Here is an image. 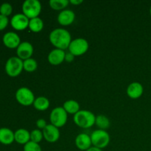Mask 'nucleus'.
<instances>
[{
  "instance_id": "27",
  "label": "nucleus",
  "mask_w": 151,
  "mask_h": 151,
  "mask_svg": "<svg viewBox=\"0 0 151 151\" xmlns=\"http://www.w3.org/2000/svg\"><path fill=\"white\" fill-rule=\"evenodd\" d=\"M24 151H42L39 144L29 141L24 145Z\"/></svg>"
},
{
  "instance_id": "16",
  "label": "nucleus",
  "mask_w": 151,
  "mask_h": 151,
  "mask_svg": "<svg viewBox=\"0 0 151 151\" xmlns=\"http://www.w3.org/2000/svg\"><path fill=\"white\" fill-rule=\"evenodd\" d=\"M144 88L142 85L139 82H133L128 86L127 94L131 99H138L142 95Z\"/></svg>"
},
{
  "instance_id": "22",
  "label": "nucleus",
  "mask_w": 151,
  "mask_h": 151,
  "mask_svg": "<svg viewBox=\"0 0 151 151\" xmlns=\"http://www.w3.org/2000/svg\"><path fill=\"white\" fill-rule=\"evenodd\" d=\"M95 124L100 130H104V131L108 129L111 125V122L109 118L103 114L96 116Z\"/></svg>"
},
{
  "instance_id": "28",
  "label": "nucleus",
  "mask_w": 151,
  "mask_h": 151,
  "mask_svg": "<svg viewBox=\"0 0 151 151\" xmlns=\"http://www.w3.org/2000/svg\"><path fill=\"white\" fill-rule=\"evenodd\" d=\"M8 18L3 15L0 14V30L4 29L8 24Z\"/></svg>"
},
{
  "instance_id": "1",
  "label": "nucleus",
  "mask_w": 151,
  "mask_h": 151,
  "mask_svg": "<svg viewBox=\"0 0 151 151\" xmlns=\"http://www.w3.org/2000/svg\"><path fill=\"white\" fill-rule=\"evenodd\" d=\"M50 43L55 49L65 50L69 48L72 41L70 32L63 28H56L53 29L49 36Z\"/></svg>"
},
{
  "instance_id": "21",
  "label": "nucleus",
  "mask_w": 151,
  "mask_h": 151,
  "mask_svg": "<svg viewBox=\"0 0 151 151\" xmlns=\"http://www.w3.org/2000/svg\"><path fill=\"white\" fill-rule=\"evenodd\" d=\"M32 32H39L44 28V22L42 19L39 17L34 18V19H29V27Z\"/></svg>"
},
{
  "instance_id": "6",
  "label": "nucleus",
  "mask_w": 151,
  "mask_h": 151,
  "mask_svg": "<svg viewBox=\"0 0 151 151\" xmlns=\"http://www.w3.org/2000/svg\"><path fill=\"white\" fill-rule=\"evenodd\" d=\"M23 69V60L18 57L10 58L5 63L6 73L13 78L20 75Z\"/></svg>"
},
{
  "instance_id": "24",
  "label": "nucleus",
  "mask_w": 151,
  "mask_h": 151,
  "mask_svg": "<svg viewBox=\"0 0 151 151\" xmlns=\"http://www.w3.org/2000/svg\"><path fill=\"white\" fill-rule=\"evenodd\" d=\"M23 67L26 72H33L38 68V63L35 59L30 58L23 60Z\"/></svg>"
},
{
  "instance_id": "5",
  "label": "nucleus",
  "mask_w": 151,
  "mask_h": 151,
  "mask_svg": "<svg viewBox=\"0 0 151 151\" xmlns=\"http://www.w3.org/2000/svg\"><path fill=\"white\" fill-rule=\"evenodd\" d=\"M67 119L68 114L63 107L55 108L50 115V120L51 124L58 128L66 125Z\"/></svg>"
},
{
  "instance_id": "12",
  "label": "nucleus",
  "mask_w": 151,
  "mask_h": 151,
  "mask_svg": "<svg viewBox=\"0 0 151 151\" xmlns=\"http://www.w3.org/2000/svg\"><path fill=\"white\" fill-rule=\"evenodd\" d=\"M2 41L4 45L10 49H15L21 44L20 37L14 32H7L3 35Z\"/></svg>"
},
{
  "instance_id": "25",
  "label": "nucleus",
  "mask_w": 151,
  "mask_h": 151,
  "mask_svg": "<svg viewBox=\"0 0 151 151\" xmlns=\"http://www.w3.org/2000/svg\"><path fill=\"white\" fill-rule=\"evenodd\" d=\"M44 138L43 132L39 129L32 130L30 132V141L39 144Z\"/></svg>"
},
{
  "instance_id": "2",
  "label": "nucleus",
  "mask_w": 151,
  "mask_h": 151,
  "mask_svg": "<svg viewBox=\"0 0 151 151\" xmlns=\"http://www.w3.org/2000/svg\"><path fill=\"white\" fill-rule=\"evenodd\" d=\"M96 116L88 110H80L74 115V122L80 128H89L95 124Z\"/></svg>"
},
{
  "instance_id": "20",
  "label": "nucleus",
  "mask_w": 151,
  "mask_h": 151,
  "mask_svg": "<svg viewBox=\"0 0 151 151\" xmlns=\"http://www.w3.org/2000/svg\"><path fill=\"white\" fill-rule=\"evenodd\" d=\"M33 106L36 110L38 111H45L47 109H49L50 107V100H48V98L45 97H38L37 98H35V101L33 103Z\"/></svg>"
},
{
  "instance_id": "17",
  "label": "nucleus",
  "mask_w": 151,
  "mask_h": 151,
  "mask_svg": "<svg viewBox=\"0 0 151 151\" xmlns=\"http://www.w3.org/2000/svg\"><path fill=\"white\" fill-rule=\"evenodd\" d=\"M15 141L20 145H26L30 141V133L24 128H19L14 133Z\"/></svg>"
},
{
  "instance_id": "11",
  "label": "nucleus",
  "mask_w": 151,
  "mask_h": 151,
  "mask_svg": "<svg viewBox=\"0 0 151 151\" xmlns=\"http://www.w3.org/2000/svg\"><path fill=\"white\" fill-rule=\"evenodd\" d=\"M44 138L50 143L56 142L60 138V131L58 128L52 124H49L42 131Z\"/></svg>"
},
{
  "instance_id": "18",
  "label": "nucleus",
  "mask_w": 151,
  "mask_h": 151,
  "mask_svg": "<svg viewBox=\"0 0 151 151\" xmlns=\"http://www.w3.org/2000/svg\"><path fill=\"white\" fill-rule=\"evenodd\" d=\"M15 141L14 133L7 128H0V142L4 145H10Z\"/></svg>"
},
{
  "instance_id": "19",
  "label": "nucleus",
  "mask_w": 151,
  "mask_h": 151,
  "mask_svg": "<svg viewBox=\"0 0 151 151\" xmlns=\"http://www.w3.org/2000/svg\"><path fill=\"white\" fill-rule=\"evenodd\" d=\"M63 108L67 114H74L78 113L80 111V105L76 100H66L63 105Z\"/></svg>"
},
{
  "instance_id": "14",
  "label": "nucleus",
  "mask_w": 151,
  "mask_h": 151,
  "mask_svg": "<svg viewBox=\"0 0 151 151\" xmlns=\"http://www.w3.org/2000/svg\"><path fill=\"white\" fill-rule=\"evenodd\" d=\"M65 55H66V52L64 50L54 49L48 55L47 58H48L49 63L53 66L61 64L65 60Z\"/></svg>"
},
{
  "instance_id": "29",
  "label": "nucleus",
  "mask_w": 151,
  "mask_h": 151,
  "mask_svg": "<svg viewBox=\"0 0 151 151\" xmlns=\"http://www.w3.org/2000/svg\"><path fill=\"white\" fill-rule=\"evenodd\" d=\"M47 125H48V124L47 123V122H46V120L44 119L40 118V119H38V120L36 121V126L39 130H42L43 131Z\"/></svg>"
},
{
  "instance_id": "8",
  "label": "nucleus",
  "mask_w": 151,
  "mask_h": 151,
  "mask_svg": "<svg viewBox=\"0 0 151 151\" xmlns=\"http://www.w3.org/2000/svg\"><path fill=\"white\" fill-rule=\"evenodd\" d=\"M88 42L85 38H78L72 40L69 46V52L73 54L75 56H81L85 54L88 50Z\"/></svg>"
},
{
  "instance_id": "30",
  "label": "nucleus",
  "mask_w": 151,
  "mask_h": 151,
  "mask_svg": "<svg viewBox=\"0 0 151 151\" xmlns=\"http://www.w3.org/2000/svg\"><path fill=\"white\" fill-rule=\"evenodd\" d=\"M75 56L73 54H72L71 52H66V55H65V60H66V62L70 63V62L73 61L74 59H75Z\"/></svg>"
},
{
  "instance_id": "3",
  "label": "nucleus",
  "mask_w": 151,
  "mask_h": 151,
  "mask_svg": "<svg viewBox=\"0 0 151 151\" xmlns=\"http://www.w3.org/2000/svg\"><path fill=\"white\" fill-rule=\"evenodd\" d=\"M22 11L29 19L38 17L41 12V4L38 0H26L22 4Z\"/></svg>"
},
{
  "instance_id": "31",
  "label": "nucleus",
  "mask_w": 151,
  "mask_h": 151,
  "mask_svg": "<svg viewBox=\"0 0 151 151\" xmlns=\"http://www.w3.org/2000/svg\"><path fill=\"white\" fill-rule=\"evenodd\" d=\"M83 2V0H70L69 1V3L74 4V5H79V4H82Z\"/></svg>"
},
{
  "instance_id": "10",
  "label": "nucleus",
  "mask_w": 151,
  "mask_h": 151,
  "mask_svg": "<svg viewBox=\"0 0 151 151\" xmlns=\"http://www.w3.org/2000/svg\"><path fill=\"white\" fill-rule=\"evenodd\" d=\"M34 49L32 44L28 41H23L21 42L19 47L16 49L17 57L22 59V60H27L30 58L32 55Z\"/></svg>"
},
{
  "instance_id": "23",
  "label": "nucleus",
  "mask_w": 151,
  "mask_h": 151,
  "mask_svg": "<svg viewBox=\"0 0 151 151\" xmlns=\"http://www.w3.org/2000/svg\"><path fill=\"white\" fill-rule=\"evenodd\" d=\"M50 7L55 10H63L68 4H69V1L68 0H50L49 1Z\"/></svg>"
},
{
  "instance_id": "32",
  "label": "nucleus",
  "mask_w": 151,
  "mask_h": 151,
  "mask_svg": "<svg viewBox=\"0 0 151 151\" xmlns=\"http://www.w3.org/2000/svg\"><path fill=\"white\" fill-rule=\"evenodd\" d=\"M86 151H103V150H102V149H100L98 148V147H96L93 146V147H90V148L88 149V150H87Z\"/></svg>"
},
{
  "instance_id": "13",
  "label": "nucleus",
  "mask_w": 151,
  "mask_h": 151,
  "mask_svg": "<svg viewBox=\"0 0 151 151\" xmlns=\"http://www.w3.org/2000/svg\"><path fill=\"white\" fill-rule=\"evenodd\" d=\"M75 145L79 150L86 151L92 145L91 137L85 133L78 134L75 138Z\"/></svg>"
},
{
  "instance_id": "26",
  "label": "nucleus",
  "mask_w": 151,
  "mask_h": 151,
  "mask_svg": "<svg viewBox=\"0 0 151 151\" xmlns=\"http://www.w3.org/2000/svg\"><path fill=\"white\" fill-rule=\"evenodd\" d=\"M12 11H13V7L10 3L4 2L0 6V14L3 15V16L7 17L11 14Z\"/></svg>"
},
{
  "instance_id": "15",
  "label": "nucleus",
  "mask_w": 151,
  "mask_h": 151,
  "mask_svg": "<svg viewBox=\"0 0 151 151\" xmlns=\"http://www.w3.org/2000/svg\"><path fill=\"white\" fill-rule=\"evenodd\" d=\"M75 19V13L72 10H63L58 16V22L62 26L72 24Z\"/></svg>"
},
{
  "instance_id": "7",
  "label": "nucleus",
  "mask_w": 151,
  "mask_h": 151,
  "mask_svg": "<svg viewBox=\"0 0 151 151\" xmlns=\"http://www.w3.org/2000/svg\"><path fill=\"white\" fill-rule=\"evenodd\" d=\"M16 99L18 103L24 106L32 105L35 100L33 92L27 87L19 88L16 92Z\"/></svg>"
},
{
  "instance_id": "4",
  "label": "nucleus",
  "mask_w": 151,
  "mask_h": 151,
  "mask_svg": "<svg viewBox=\"0 0 151 151\" xmlns=\"http://www.w3.org/2000/svg\"><path fill=\"white\" fill-rule=\"evenodd\" d=\"M91 139L94 147L103 149L109 145L110 142V136L104 130H96L91 134Z\"/></svg>"
},
{
  "instance_id": "33",
  "label": "nucleus",
  "mask_w": 151,
  "mask_h": 151,
  "mask_svg": "<svg viewBox=\"0 0 151 151\" xmlns=\"http://www.w3.org/2000/svg\"><path fill=\"white\" fill-rule=\"evenodd\" d=\"M150 16H151V7H150Z\"/></svg>"
},
{
  "instance_id": "9",
  "label": "nucleus",
  "mask_w": 151,
  "mask_h": 151,
  "mask_svg": "<svg viewBox=\"0 0 151 151\" xmlns=\"http://www.w3.org/2000/svg\"><path fill=\"white\" fill-rule=\"evenodd\" d=\"M29 19L23 13H17L11 18V26L16 30H24L29 27Z\"/></svg>"
}]
</instances>
